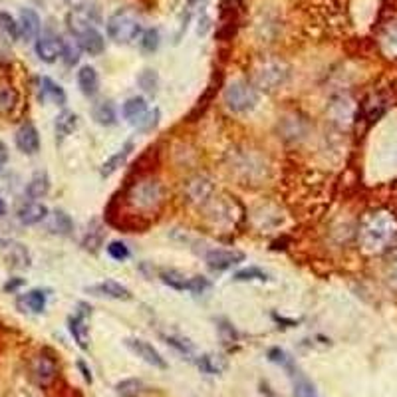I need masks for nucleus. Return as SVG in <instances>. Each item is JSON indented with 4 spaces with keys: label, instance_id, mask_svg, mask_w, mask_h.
<instances>
[{
    "label": "nucleus",
    "instance_id": "obj_1",
    "mask_svg": "<svg viewBox=\"0 0 397 397\" xmlns=\"http://www.w3.org/2000/svg\"><path fill=\"white\" fill-rule=\"evenodd\" d=\"M360 247L366 254H381L397 242V217L391 211L367 213L360 225Z\"/></svg>",
    "mask_w": 397,
    "mask_h": 397
},
{
    "label": "nucleus",
    "instance_id": "obj_2",
    "mask_svg": "<svg viewBox=\"0 0 397 397\" xmlns=\"http://www.w3.org/2000/svg\"><path fill=\"white\" fill-rule=\"evenodd\" d=\"M290 78V66L280 58H261L252 66L251 84L259 92H274Z\"/></svg>",
    "mask_w": 397,
    "mask_h": 397
},
{
    "label": "nucleus",
    "instance_id": "obj_3",
    "mask_svg": "<svg viewBox=\"0 0 397 397\" xmlns=\"http://www.w3.org/2000/svg\"><path fill=\"white\" fill-rule=\"evenodd\" d=\"M107 36L115 44H131L141 36V22L129 8H119L107 18Z\"/></svg>",
    "mask_w": 397,
    "mask_h": 397
},
{
    "label": "nucleus",
    "instance_id": "obj_4",
    "mask_svg": "<svg viewBox=\"0 0 397 397\" xmlns=\"http://www.w3.org/2000/svg\"><path fill=\"white\" fill-rule=\"evenodd\" d=\"M163 185L157 179H141L129 187L127 201L139 211H157L163 205Z\"/></svg>",
    "mask_w": 397,
    "mask_h": 397
},
{
    "label": "nucleus",
    "instance_id": "obj_5",
    "mask_svg": "<svg viewBox=\"0 0 397 397\" xmlns=\"http://www.w3.org/2000/svg\"><path fill=\"white\" fill-rule=\"evenodd\" d=\"M225 104L229 107L230 112L235 114H244V112H251L254 105L259 104L261 94L259 90L251 84V82H244V80H237V82H230L225 88Z\"/></svg>",
    "mask_w": 397,
    "mask_h": 397
},
{
    "label": "nucleus",
    "instance_id": "obj_6",
    "mask_svg": "<svg viewBox=\"0 0 397 397\" xmlns=\"http://www.w3.org/2000/svg\"><path fill=\"white\" fill-rule=\"evenodd\" d=\"M207 209V215L215 225H227V227H235L239 220L242 219V207L239 201L229 195H219V197H211L207 205H203Z\"/></svg>",
    "mask_w": 397,
    "mask_h": 397
},
{
    "label": "nucleus",
    "instance_id": "obj_7",
    "mask_svg": "<svg viewBox=\"0 0 397 397\" xmlns=\"http://www.w3.org/2000/svg\"><path fill=\"white\" fill-rule=\"evenodd\" d=\"M185 197H187L189 203H193V205H198V207H203V205H207L211 201V197L215 195V185H213V181L209 177H205V175H195V177H191L185 183Z\"/></svg>",
    "mask_w": 397,
    "mask_h": 397
},
{
    "label": "nucleus",
    "instance_id": "obj_8",
    "mask_svg": "<svg viewBox=\"0 0 397 397\" xmlns=\"http://www.w3.org/2000/svg\"><path fill=\"white\" fill-rule=\"evenodd\" d=\"M56 374H58V366L50 355L40 354L30 362V376L38 386H48L50 381H54Z\"/></svg>",
    "mask_w": 397,
    "mask_h": 397
},
{
    "label": "nucleus",
    "instance_id": "obj_9",
    "mask_svg": "<svg viewBox=\"0 0 397 397\" xmlns=\"http://www.w3.org/2000/svg\"><path fill=\"white\" fill-rule=\"evenodd\" d=\"M126 345L137 355V357H141L146 364L153 367H159V369H165L167 367V362L163 360V355L157 352L153 345L146 342V340H139V338H129L126 340Z\"/></svg>",
    "mask_w": 397,
    "mask_h": 397
},
{
    "label": "nucleus",
    "instance_id": "obj_10",
    "mask_svg": "<svg viewBox=\"0 0 397 397\" xmlns=\"http://www.w3.org/2000/svg\"><path fill=\"white\" fill-rule=\"evenodd\" d=\"M36 54L46 64H54L62 56V38L58 34L46 32L36 40Z\"/></svg>",
    "mask_w": 397,
    "mask_h": 397
},
{
    "label": "nucleus",
    "instance_id": "obj_11",
    "mask_svg": "<svg viewBox=\"0 0 397 397\" xmlns=\"http://www.w3.org/2000/svg\"><path fill=\"white\" fill-rule=\"evenodd\" d=\"M205 261L213 271H229L239 262L244 261V252L230 251V249H213L207 252Z\"/></svg>",
    "mask_w": 397,
    "mask_h": 397
},
{
    "label": "nucleus",
    "instance_id": "obj_12",
    "mask_svg": "<svg viewBox=\"0 0 397 397\" xmlns=\"http://www.w3.org/2000/svg\"><path fill=\"white\" fill-rule=\"evenodd\" d=\"M85 292L94 294V296H102V298H112V300H131V292L124 284L115 283V280H105V283L88 286Z\"/></svg>",
    "mask_w": 397,
    "mask_h": 397
},
{
    "label": "nucleus",
    "instance_id": "obj_13",
    "mask_svg": "<svg viewBox=\"0 0 397 397\" xmlns=\"http://www.w3.org/2000/svg\"><path fill=\"white\" fill-rule=\"evenodd\" d=\"M78 44H80V48L88 52L90 56H100V54L105 50V38L102 32L97 30L95 26H90V28H85L84 32H80L78 36Z\"/></svg>",
    "mask_w": 397,
    "mask_h": 397
},
{
    "label": "nucleus",
    "instance_id": "obj_14",
    "mask_svg": "<svg viewBox=\"0 0 397 397\" xmlns=\"http://www.w3.org/2000/svg\"><path fill=\"white\" fill-rule=\"evenodd\" d=\"M16 146L20 149L22 153L26 155H34L38 153L40 149V136H38V129L32 126V124H22L16 131Z\"/></svg>",
    "mask_w": 397,
    "mask_h": 397
},
{
    "label": "nucleus",
    "instance_id": "obj_15",
    "mask_svg": "<svg viewBox=\"0 0 397 397\" xmlns=\"http://www.w3.org/2000/svg\"><path fill=\"white\" fill-rule=\"evenodd\" d=\"M18 34L24 42H32L40 34V16L32 8H22L18 18Z\"/></svg>",
    "mask_w": 397,
    "mask_h": 397
},
{
    "label": "nucleus",
    "instance_id": "obj_16",
    "mask_svg": "<svg viewBox=\"0 0 397 397\" xmlns=\"http://www.w3.org/2000/svg\"><path fill=\"white\" fill-rule=\"evenodd\" d=\"M284 369L288 372V376L292 379L294 397H318V391H316V387H314L312 381L304 376L302 372L298 369V366H294V362H290Z\"/></svg>",
    "mask_w": 397,
    "mask_h": 397
},
{
    "label": "nucleus",
    "instance_id": "obj_17",
    "mask_svg": "<svg viewBox=\"0 0 397 397\" xmlns=\"http://www.w3.org/2000/svg\"><path fill=\"white\" fill-rule=\"evenodd\" d=\"M122 114H124V117H126L129 124L139 126L147 117V114H149V105H147L146 97H139V95L129 97L126 104H124V107H122Z\"/></svg>",
    "mask_w": 397,
    "mask_h": 397
},
{
    "label": "nucleus",
    "instance_id": "obj_18",
    "mask_svg": "<svg viewBox=\"0 0 397 397\" xmlns=\"http://www.w3.org/2000/svg\"><path fill=\"white\" fill-rule=\"evenodd\" d=\"M4 256L12 268H28L30 266V254L28 249L20 242L6 241L4 242Z\"/></svg>",
    "mask_w": 397,
    "mask_h": 397
},
{
    "label": "nucleus",
    "instance_id": "obj_19",
    "mask_svg": "<svg viewBox=\"0 0 397 397\" xmlns=\"http://www.w3.org/2000/svg\"><path fill=\"white\" fill-rule=\"evenodd\" d=\"M46 217H48V209L44 207L42 203H38V201H30V203L22 205L20 209H18V220H20L22 225H26V227L38 225Z\"/></svg>",
    "mask_w": 397,
    "mask_h": 397
},
{
    "label": "nucleus",
    "instance_id": "obj_20",
    "mask_svg": "<svg viewBox=\"0 0 397 397\" xmlns=\"http://www.w3.org/2000/svg\"><path fill=\"white\" fill-rule=\"evenodd\" d=\"M16 306L20 308L22 312H44V308H46V292L44 290H30V292L20 294L18 300H16Z\"/></svg>",
    "mask_w": 397,
    "mask_h": 397
},
{
    "label": "nucleus",
    "instance_id": "obj_21",
    "mask_svg": "<svg viewBox=\"0 0 397 397\" xmlns=\"http://www.w3.org/2000/svg\"><path fill=\"white\" fill-rule=\"evenodd\" d=\"M85 316L88 312H78L70 316L68 326H70V332H72L76 344L80 345L82 350H88V342H90V332H88V322H85Z\"/></svg>",
    "mask_w": 397,
    "mask_h": 397
},
{
    "label": "nucleus",
    "instance_id": "obj_22",
    "mask_svg": "<svg viewBox=\"0 0 397 397\" xmlns=\"http://www.w3.org/2000/svg\"><path fill=\"white\" fill-rule=\"evenodd\" d=\"M78 85L82 90V94L92 97V95L97 94L100 90V78H97V72L92 66H82L80 72H78Z\"/></svg>",
    "mask_w": 397,
    "mask_h": 397
},
{
    "label": "nucleus",
    "instance_id": "obj_23",
    "mask_svg": "<svg viewBox=\"0 0 397 397\" xmlns=\"http://www.w3.org/2000/svg\"><path fill=\"white\" fill-rule=\"evenodd\" d=\"M40 97L42 102H52L56 105L66 104V92L62 90V85H58L50 78H40Z\"/></svg>",
    "mask_w": 397,
    "mask_h": 397
},
{
    "label": "nucleus",
    "instance_id": "obj_24",
    "mask_svg": "<svg viewBox=\"0 0 397 397\" xmlns=\"http://www.w3.org/2000/svg\"><path fill=\"white\" fill-rule=\"evenodd\" d=\"M379 50L386 54L387 58H397V22L387 24L379 34Z\"/></svg>",
    "mask_w": 397,
    "mask_h": 397
},
{
    "label": "nucleus",
    "instance_id": "obj_25",
    "mask_svg": "<svg viewBox=\"0 0 397 397\" xmlns=\"http://www.w3.org/2000/svg\"><path fill=\"white\" fill-rule=\"evenodd\" d=\"M92 117L95 119V124L100 126H115L117 124V114L112 102H97L92 107Z\"/></svg>",
    "mask_w": 397,
    "mask_h": 397
},
{
    "label": "nucleus",
    "instance_id": "obj_26",
    "mask_svg": "<svg viewBox=\"0 0 397 397\" xmlns=\"http://www.w3.org/2000/svg\"><path fill=\"white\" fill-rule=\"evenodd\" d=\"M197 366L201 372L209 374V376H217V374H223L227 369V360L223 355L217 354H205L198 357Z\"/></svg>",
    "mask_w": 397,
    "mask_h": 397
},
{
    "label": "nucleus",
    "instance_id": "obj_27",
    "mask_svg": "<svg viewBox=\"0 0 397 397\" xmlns=\"http://www.w3.org/2000/svg\"><path fill=\"white\" fill-rule=\"evenodd\" d=\"M131 149H134V143L131 141H127L126 146L122 147L114 157H109L107 161L104 163V167H102V177H109V175H114L117 169L122 167L124 163L127 161V157L131 153Z\"/></svg>",
    "mask_w": 397,
    "mask_h": 397
},
{
    "label": "nucleus",
    "instance_id": "obj_28",
    "mask_svg": "<svg viewBox=\"0 0 397 397\" xmlns=\"http://www.w3.org/2000/svg\"><path fill=\"white\" fill-rule=\"evenodd\" d=\"M48 191H50V177H48L46 171H38V173L30 179L28 187H26V193H28V197L30 198L46 197Z\"/></svg>",
    "mask_w": 397,
    "mask_h": 397
},
{
    "label": "nucleus",
    "instance_id": "obj_29",
    "mask_svg": "<svg viewBox=\"0 0 397 397\" xmlns=\"http://www.w3.org/2000/svg\"><path fill=\"white\" fill-rule=\"evenodd\" d=\"M76 127H78V115L70 109H64L62 114L56 117V136H58V139H66L70 134H73Z\"/></svg>",
    "mask_w": 397,
    "mask_h": 397
},
{
    "label": "nucleus",
    "instance_id": "obj_30",
    "mask_svg": "<svg viewBox=\"0 0 397 397\" xmlns=\"http://www.w3.org/2000/svg\"><path fill=\"white\" fill-rule=\"evenodd\" d=\"M0 36L6 42H16L20 38V34H18V22L14 20L8 12H0Z\"/></svg>",
    "mask_w": 397,
    "mask_h": 397
},
{
    "label": "nucleus",
    "instance_id": "obj_31",
    "mask_svg": "<svg viewBox=\"0 0 397 397\" xmlns=\"http://www.w3.org/2000/svg\"><path fill=\"white\" fill-rule=\"evenodd\" d=\"M48 229L52 230V232H58V235H64V237H66V235L72 232L73 223L72 219H70V215H66L64 211H54Z\"/></svg>",
    "mask_w": 397,
    "mask_h": 397
},
{
    "label": "nucleus",
    "instance_id": "obj_32",
    "mask_svg": "<svg viewBox=\"0 0 397 397\" xmlns=\"http://www.w3.org/2000/svg\"><path fill=\"white\" fill-rule=\"evenodd\" d=\"M161 280L171 286V288H175V290H187V283L189 278L183 274V272L175 271V268H169V271H161Z\"/></svg>",
    "mask_w": 397,
    "mask_h": 397
},
{
    "label": "nucleus",
    "instance_id": "obj_33",
    "mask_svg": "<svg viewBox=\"0 0 397 397\" xmlns=\"http://www.w3.org/2000/svg\"><path fill=\"white\" fill-rule=\"evenodd\" d=\"M141 40H139V46H141V50L147 54H153L159 48V42H161V36H159V30L157 28H147V30L141 32V36H139Z\"/></svg>",
    "mask_w": 397,
    "mask_h": 397
},
{
    "label": "nucleus",
    "instance_id": "obj_34",
    "mask_svg": "<svg viewBox=\"0 0 397 397\" xmlns=\"http://www.w3.org/2000/svg\"><path fill=\"white\" fill-rule=\"evenodd\" d=\"M80 52H82L80 44L73 42L70 38H62V58L68 66L78 64V60H80Z\"/></svg>",
    "mask_w": 397,
    "mask_h": 397
},
{
    "label": "nucleus",
    "instance_id": "obj_35",
    "mask_svg": "<svg viewBox=\"0 0 397 397\" xmlns=\"http://www.w3.org/2000/svg\"><path fill=\"white\" fill-rule=\"evenodd\" d=\"M143 384L139 379H124L115 386V391L119 397H139Z\"/></svg>",
    "mask_w": 397,
    "mask_h": 397
},
{
    "label": "nucleus",
    "instance_id": "obj_36",
    "mask_svg": "<svg viewBox=\"0 0 397 397\" xmlns=\"http://www.w3.org/2000/svg\"><path fill=\"white\" fill-rule=\"evenodd\" d=\"M137 84L141 90H146L147 94H153L157 90V84H159V78H157L155 70H143V72L137 76Z\"/></svg>",
    "mask_w": 397,
    "mask_h": 397
},
{
    "label": "nucleus",
    "instance_id": "obj_37",
    "mask_svg": "<svg viewBox=\"0 0 397 397\" xmlns=\"http://www.w3.org/2000/svg\"><path fill=\"white\" fill-rule=\"evenodd\" d=\"M16 100H18V95L11 85H0V114L11 112L12 107L16 105Z\"/></svg>",
    "mask_w": 397,
    "mask_h": 397
},
{
    "label": "nucleus",
    "instance_id": "obj_38",
    "mask_svg": "<svg viewBox=\"0 0 397 397\" xmlns=\"http://www.w3.org/2000/svg\"><path fill=\"white\" fill-rule=\"evenodd\" d=\"M266 272H262L261 268H244L235 274V280L237 283H249V280H266Z\"/></svg>",
    "mask_w": 397,
    "mask_h": 397
},
{
    "label": "nucleus",
    "instance_id": "obj_39",
    "mask_svg": "<svg viewBox=\"0 0 397 397\" xmlns=\"http://www.w3.org/2000/svg\"><path fill=\"white\" fill-rule=\"evenodd\" d=\"M107 254L114 259V261H126L127 256H129V249L126 247V242L122 241H114L109 242V247H107Z\"/></svg>",
    "mask_w": 397,
    "mask_h": 397
},
{
    "label": "nucleus",
    "instance_id": "obj_40",
    "mask_svg": "<svg viewBox=\"0 0 397 397\" xmlns=\"http://www.w3.org/2000/svg\"><path fill=\"white\" fill-rule=\"evenodd\" d=\"M209 286H211V283L207 280V278H205V276H193V278H189L187 290L193 294H201V292H205Z\"/></svg>",
    "mask_w": 397,
    "mask_h": 397
},
{
    "label": "nucleus",
    "instance_id": "obj_41",
    "mask_svg": "<svg viewBox=\"0 0 397 397\" xmlns=\"http://www.w3.org/2000/svg\"><path fill=\"white\" fill-rule=\"evenodd\" d=\"M167 342L173 345V348H177L181 354H185V355L195 354V348H193V344H189L187 340H179V338H167Z\"/></svg>",
    "mask_w": 397,
    "mask_h": 397
},
{
    "label": "nucleus",
    "instance_id": "obj_42",
    "mask_svg": "<svg viewBox=\"0 0 397 397\" xmlns=\"http://www.w3.org/2000/svg\"><path fill=\"white\" fill-rule=\"evenodd\" d=\"M219 330H220V334H223V338L227 340V344H230L235 338H237V332L232 330V326H229V324H223V326H219Z\"/></svg>",
    "mask_w": 397,
    "mask_h": 397
},
{
    "label": "nucleus",
    "instance_id": "obj_43",
    "mask_svg": "<svg viewBox=\"0 0 397 397\" xmlns=\"http://www.w3.org/2000/svg\"><path fill=\"white\" fill-rule=\"evenodd\" d=\"M6 163H8V147L0 141V171L6 167Z\"/></svg>",
    "mask_w": 397,
    "mask_h": 397
},
{
    "label": "nucleus",
    "instance_id": "obj_44",
    "mask_svg": "<svg viewBox=\"0 0 397 397\" xmlns=\"http://www.w3.org/2000/svg\"><path fill=\"white\" fill-rule=\"evenodd\" d=\"M70 6H72V11H80V8H84L85 4H88V0H66Z\"/></svg>",
    "mask_w": 397,
    "mask_h": 397
},
{
    "label": "nucleus",
    "instance_id": "obj_45",
    "mask_svg": "<svg viewBox=\"0 0 397 397\" xmlns=\"http://www.w3.org/2000/svg\"><path fill=\"white\" fill-rule=\"evenodd\" d=\"M24 284V280H20V278H16V280H12V283H8L6 286H4V290L6 292H12V290H16L18 286H22Z\"/></svg>",
    "mask_w": 397,
    "mask_h": 397
},
{
    "label": "nucleus",
    "instance_id": "obj_46",
    "mask_svg": "<svg viewBox=\"0 0 397 397\" xmlns=\"http://www.w3.org/2000/svg\"><path fill=\"white\" fill-rule=\"evenodd\" d=\"M80 367H82V372H84L85 381H92V374H90V372H88V367H85L84 362H80Z\"/></svg>",
    "mask_w": 397,
    "mask_h": 397
},
{
    "label": "nucleus",
    "instance_id": "obj_47",
    "mask_svg": "<svg viewBox=\"0 0 397 397\" xmlns=\"http://www.w3.org/2000/svg\"><path fill=\"white\" fill-rule=\"evenodd\" d=\"M6 215V203H4V198L0 197V219Z\"/></svg>",
    "mask_w": 397,
    "mask_h": 397
},
{
    "label": "nucleus",
    "instance_id": "obj_48",
    "mask_svg": "<svg viewBox=\"0 0 397 397\" xmlns=\"http://www.w3.org/2000/svg\"><path fill=\"white\" fill-rule=\"evenodd\" d=\"M391 274H393V278H396L397 283V256L393 259V264H391Z\"/></svg>",
    "mask_w": 397,
    "mask_h": 397
},
{
    "label": "nucleus",
    "instance_id": "obj_49",
    "mask_svg": "<svg viewBox=\"0 0 397 397\" xmlns=\"http://www.w3.org/2000/svg\"><path fill=\"white\" fill-rule=\"evenodd\" d=\"M189 2H191V4H195V2H201V0H189Z\"/></svg>",
    "mask_w": 397,
    "mask_h": 397
}]
</instances>
